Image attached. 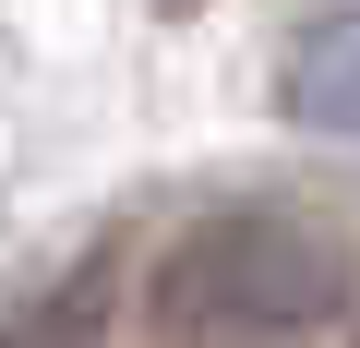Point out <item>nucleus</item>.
Segmentation results:
<instances>
[{
    "instance_id": "f03ea898",
    "label": "nucleus",
    "mask_w": 360,
    "mask_h": 348,
    "mask_svg": "<svg viewBox=\"0 0 360 348\" xmlns=\"http://www.w3.org/2000/svg\"><path fill=\"white\" fill-rule=\"evenodd\" d=\"M288 120L324 132V144H360V0L288 49Z\"/></svg>"
},
{
    "instance_id": "f257e3e1",
    "label": "nucleus",
    "mask_w": 360,
    "mask_h": 348,
    "mask_svg": "<svg viewBox=\"0 0 360 348\" xmlns=\"http://www.w3.org/2000/svg\"><path fill=\"white\" fill-rule=\"evenodd\" d=\"M348 300H360V252L300 205H217L156 264V324L193 348H276L336 324Z\"/></svg>"
}]
</instances>
